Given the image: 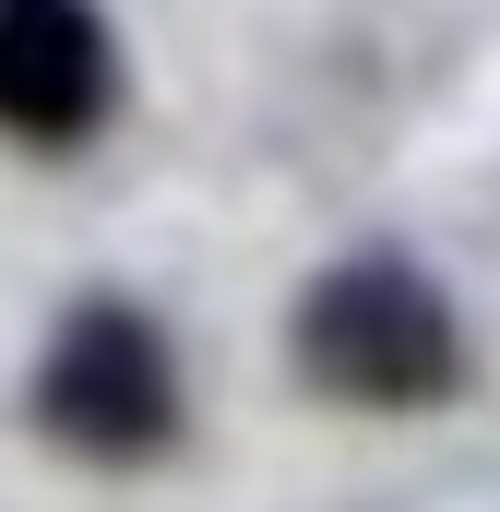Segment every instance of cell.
Listing matches in <instances>:
<instances>
[{
    "mask_svg": "<svg viewBox=\"0 0 500 512\" xmlns=\"http://www.w3.org/2000/svg\"><path fill=\"white\" fill-rule=\"evenodd\" d=\"M298 370L322 393H358V405H429L453 393L465 346H453V310L393 274V262H358V274H322L310 310H298Z\"/></svg>",
    "mask_w": 500,
    "mask_h": 512,
    "instance_id": "cell-1",
    "label": "cell"
},
{
    "mask_svg": "<svg viewBox=\"0 0 500 512\" xmlns=\"http://www.w3.org/2000/svg\"><path fill=\"white\" fill-rule=\"evenodd\" d=\"M48 429L84 453H143L167 429V346L131 310H84L48 358Z\"/></svg>",
    "mask_w": 500,
    "mask_h": 512,
    "instance_id": "cell-2",
    "label": "cell"
},
{
    "mask_svg": "<svg viewBox=\"0 0 500 512\" xmlns=\"http://www.w3.org/2000/svg\"><path fill=\"white\" fill-rule=\"evenodd\" d=\"M108 108V24L84 0H0V131L72 143Z\"/></svg>",
    "mask_w": 500,
    "mask_h": 512,
    "instance_id": "cell-3",
    "label": "cell"
}]
</instances>
